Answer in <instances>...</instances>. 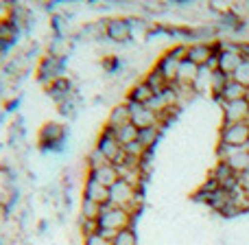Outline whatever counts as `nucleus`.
Masks as SVG:
<instances>
[{
    "label": "nucleus",
    "mask_w": 249,
    "mask_h": 245,
    "mask_svg": "<svg viewBox=\"0 0 249 245\" xmlns=\"http://www.w3.org/2000/svg\"><path fill=\"white\" fill-rule=\"evenodd\" d=\"M99 234H103L107 241H114L121 230H127L131 226V212L124 210V208H118V206H103L99 215Z\"/></svg>",
    "instance_id": "obj_1"
},
{
    "label": "nucleus",
    "mask_w": 249,
    "mask_h": 245,
    "mask_svg": "<svg viewBox=\"0 0 249 245\" xmlns=\"http://www.w3.org/2000/svg\"><path fill=\"white\" fill-rule=\"evenodd\" d=\"M138 202H140V193H138L136 186H131L129 182L118 180L116 184L109 188V206H118L124 208V210L133 212V208H138Z\"/></svg>",
    "instance_id": "obj_2"
},
{
    "label": "nucleus",
    "mask_w": 249,
    "mask_h": 245,
    "mask_svg": "<svg viewBox=\"0 0 249 245\" xmlns=\"http://www.w3.org/2000/svg\"><path fill=\"white\" fill-rule=\"evenodd\" d=\"M214 51L219 55V70L232 77L234 70L243 64V53H241V44H230V42H221L214 44Z\"/></svg>",
    "instance_id": "obj_3"
},
{
    "label": "nucleus",
    "mask_w": 249,
    "mask_h": 245,
    "mask_svg": "<svg viewBox=\"0 0 249 245\" xmlns=\"http://www.w3.org/2000/svg\"><path fill=\"white\" fill-rule=\"evenodd\" d=\"M96 147H99V151L114 164V167H116V164H121L123 160L127 158V155H124L123 145L116 140V132H114V129H109V127L103 129V133H101L99 145H96Z\"/></svg>",
    "instance_id": "obj_4"
},
{
    "label": "nucleus",
    "mask_w": 249,
    "mask_h": 245,
    "mask_svg": "<svg viewBox=\"0 0 249 245\" xmlns=\"http://www.w3.org/2000/svg\"><path fill=\"white\" fill-rule=\"evenodd\" d=\"M127 108H129V121H131L133 127H138V132H140V129L160 125V116L151 108H146V105L127 101Z\"/></svg>",
    "instance_id": "obj_5"
},
{
    "label": "nucleus",
    "mask_w": 249,
    "mask_h": 245,
    "mask_svg": "<svg viewBox=\"0 0 249 245\" xmlns=\"http://www.w3.org/2000/svg\"><path fill=\"white\" fill-rule=\"evenodd\" d=\"M249 142V123L225 125L221 129V145H230L236 149H245Z\"/></svg>",
    "instance_id": "obj_6"
},
{
    "label": "nucleus",
    "mask_w": 249,
    "mask_h": 245,
    "mask_svg": "<svg viewBox=\"0 0 249 245\" xmlns=\"http://www.w3.org/2000/svg\"><path fill=\"white\" fill-rule=\"evenodd\" d=\"M219 103L223 105L225 125L249 123V99H241V101H219Z\"/></svg>",
    "instance_id": "obj_7"
},
{
    "label": "nucleus",
    "mask_w": 249,
    "mask_h": 245,
    "mask_svg": "<svg viewBox=\"0 0 249 245\" xmlns=\"http://www.w3.org/2000/svg\"><path fill=\"white\" fill-rule=\"evenodd\" d=\"M61 75H64V59L53 57V55H46V59H44L42 66H39V79L51 86L53 81L61 79Z\"/></svg>",
    "instance_id": "obj_8"
},
{
    "label": "nucleus",
    "mask_w": 249,
    "mask_h": 245,
    "mask_svg": "<svg viewBox=\"0 0 249 245\" xmlns=\"http://www.w3.org/2000/svg\"><path fill=\"white\" fill-rule=\"evenodd\" d=\"M105 33L114 42H127L131 38V22L123 20V18H114V20L105 22Z\"/></svg>",
    "instance_id": "obj_9"
},
{
    "label": "nucleus",
    "mask_w": 249,
    "mask_h": 245,
    "mask_svg": "<svg viewBox=\"0 0 249 245\" xmlns=\"http://www.w3.org/2000/svg\"><path fill=\"white\" fill-rule=\"evenodd\" d=\"M83 199H88V202H94V204H101V206H107V202H109V188L101 186L99 182L94 180V177L88 175L86 188H83Z\"/></svg>",
    "instance_id": "obj_10"
},
{
    "label": "nucleus",
    "mask_w": 249,
    "mask_h": 245,
    "mask_svg": "<svg viewBox=\"0 0 249 245\" xmlns=\"http://www.w3.org/2000/svg\"><path fill=\"white\" fill-rule=\"evenodd\" d=\"M212 53H214V46H210L206 42H195L186 48V59L197 66H206L208 59L212 57Z\"/></svg>",
    "instance_id": "obj_11"
},
{
    "label": "nucleus",
    "mask_w": 249,
    "mask_h": 245,
    "mask_svg": "<svg viewBox=\"0 0 249 245\" xmlns=\"http://www.w3.org/2000/svg\"><path fill=\"white\" fill-rule=\"evenodd\" d=\"M184 59H177L175 55H173L171 51L168 53H164L162 57H160V61H158V66L155 68L160 70V73L164 75V79H166L168 83H175V79H177V70H179V64Z\"/></svg>",
    "instance_id": "obj_12"
},
{
    "label": "nucleus",
    "mask_w": 249,
    "mask_h": 245,
    "mask_svg": "<svg viewBox=\"0 0 249 245\" xmlns=\"http://www.w3.org/2000/svg\"><path fill=\"white\" fill-rule=\"evenodd\" d=\"M247 96H249V88L241 86L234 79H230L223 86V90L216 94V101H241V99H247Z\"/></svg>",
    "instance_id": "obj_13"
},
{
    "label": "nucleus",
    "mask_w": 249,
    "mask_h": 245,
    "mask_svg": "<svg viewBox=\"0 0 249 245\" xmlns=\"http://www.w3.org/2000/svg\"><path fill=\"white\" fill-rule=\"evenodd\" d=\"M90 177H94V180L99 182L101 186H105V188H112V186L116 184L118 180H121V175H118V169L114 167V164H105V167L96 169V171L90 173Z\"/></svg>",
    "instance_id": "obj_14"
},
{
    "label": "nucleus",
    "mask_w": 249,
    "mask_h": 245,
    "mask_svg": "<svg viewBox=\"0 0 249 245\" xmlns=\"http://www.w3.org/2000/svg\"><path fill=\"white\" fill-rule=\"evenodd\" d=\"M48 96H51L53 101H57V103H64V101H68L70 96H72V86H70L68 79H57V81H53L51 86H48Z\"/></svg>",
    "instance_id": "obj_15"
},
{
    "label": "nucleus",
    "mask_w": 249,
    "mask_h": 245,
    "mask_svg": "<svg viewBox=\"0 0 249 245\" xmlns=\"http://www.w3.org/2000/svg\"><path fill=\"white\" fill-rule=\"evenodd\" d=\"M64 140V127L57 123H48L46 127L42 129V145L48 147V149H57L59 142Z\"/></svg>",
    "instance_id": "obj_16"
},
{
    "label": "nucleus",
    "mask_w": 249,
    "mask_h": 245,
    "mask_svg": "<svg viewBox=\"0 0 249 245\" xmlns=\"http://www.w3.org/2000/svg\"><path fill=\"white\" fill-rule=\"evenodd\" d=\"M197 73H199V66L193 64V61H188V59H184L179 64V70H177L175 83L177 86H193V81L197 79Z\"/></svg>",
    "instance_id": "obj_17"
},
{
    "label": "nucleus",
    "mask_w": 249,
    "mask_h": 245,
    "mask_svg": "<svg viewBox=\"0 0 249 245\" xmlns=\"http://www.w3.org/2000/svg\"><path fill=\"white\" fill-rule=\"evenodd\" d=\"M144 83H146V86L151 88V92H153V94H162V92L166 90L168 86H171V83H168L166 79H164V75L160 73L158 68H153V70H151L149 75H146Z\"/></svg>",
    "instance_id": "obj_18"
},
{
    "label": "nucleus",
    "mask_w": 249,
    "mask_h": 245,
    "mask_svg": "<svg viewBox=\"0 0 249 245\" xmlns=\"http://www.w3.org/2000/svg\"><path fill=\"white\" fill-rule=\"evenodd\" d=\"M151 99H153V92H151V88L146 86L144 81L136 83V86L131 88V92H129V101H131V103H142V105H146Z\"/></svg>",
    "instance_id": "obj_19"
},
{
    "label": "nucleus",
    "mask_w": 249,
    "mask_h": 245,
    "mask_svg": "<svg viewBox=\"0 0 249 245\" xmlns=\"http://www.w3.org/2000/svg\"><path fill=\"white\" fill-rule=\"evenodd\" d=\"M127 123H131V121H129V108H127V103H124V105H118V108H114L112 114H109L107 127L116 132L118 127H123V125H127Z\"/></svg>",
    "instance_id": "obj_20"
},
{
    "label": "nucleus",
    "mask_w": 249,
    "mask_h": 245,
    "mask_svg": "<svg viewBox=\"0 0 249 245\" xmlns=\"http://www.w3.org/2000/svg\"><path fill=\"white\" fill-rule=\"evenodd\" d=\"M116 140L123 145V149H124V147H129V145H133V142L138 140V127H133L131 123L118 127L116 129Z\"/></svg>",
    "instance_id": "obj_21"
},
{
    "label": "nucleus",
    "mask_w": 249,
    "mask_h": 245,
    "mask_svg": "<svg viewBox=\"0 0 249 245\" xmlns=\"http://www.w3.org/2000/svg\"><path fill=\"white\" fill-rule=\"evenodd\" d=\"M158 136H160V125H155V127L140 129V132H138V142H140L144 149H149V147L153 145L155 140H158Z\"/></svg>",
    "instance_id": "obj_22"
},
{
    "label": "nucleus",
    "mask_w": 249,
    "mask_h": 245,
    "mask_svg": "<svg viewBox=\"0 0 249 245\" xmlns=\"http://www.w3.org/2000/svg\"><path fill=\"white\" fill-rule=\"evenodd\" d=\"M105 164H112V162H109V160L101 153L99 147H94V149L88 153V169H90V173L96 171V169H101V167H105Z\"/></svg>",
    "instance_id": "obj_23"
},
{
    "label": "nucleus",
    "mask_w": 249,
    "mask_h": 245,
    "mask_svg": "<svg viewBox=\"0 0 249 245\" xmlns=\"http://www.w3.org/2000/svg\"><path fill=\"white\" fill-rule=\"evenodd\" d=\"M230 79H232L230 75L221 73V70H212V75H210V88H212V92H214V94H219Z\"/></svg>",
    "instance_id": "obj_24"
},
{
    "label": "nucleus",
    "mask_w": 249,
    "mask_h": 245,
    "mask_svg": "<svg viewBox=\"0 0 249 245\" xmlns=\"http://www.w3.org/2000/svg\"><path fill=\"white\" fill-rule=\"evenodd\" d=\"M101 210H103V206H101V204H94V202L83 199V208H81V212H83L81 217H83V219H99Z\"/></svg>",
    "instance_id": "obj_25"
},
{
    "label": "nucleus",
    "mask_w": 249,
    "mask_h": 245,
    "mask_svg": "<svg viewBox=\"0 0 249 245\" xmlns=\"http://www.w3.org/2000/svg\"><path fill=\"white\" fill-rule=\"evenodd\" d=\"M112 245H138V241H136V232H133L131 228L121 230V232H118L116 237H114Z\"/></svg>",
    "instance_id": "obj_26"
},
{
    "label": "nucleus",
    "mask_w": 249,
    "mask_h": 245,
    "mask_svg": "<svg viewBox=\"0 0 249 245\" xmlns=\"http://www.w3.org/2000/svg\"><path fill=\"white\" fill-rule=\"evenodd\" d=\"M232 79H234V81H238L241 86L249 88V61H247V59H243V64L238 66L236 70H234Z\"/></svg>",
    "instance_id": "obj_27"
},
{
    "label": "nucleus",
    "mask_w": 249,
    "mask_h": 245,
    "mask_svg": "<svg viewBox=\"0 0 249 245\" xmlns=\"http://www.w3.org/2000/svg\"><path fill=\"white\" fill-rule=\"evenodd\" d=\"M81 232H83V237L96 234V232H99V221H96V219H83V217H81Z\"/></svg>",
    "instance_id": "obj_28"
},
{
    "label": "nucleus",
    "mask_w": 249,
    "mask_h": 245,
    "mask_svg": "<svg viewBox=\"0 0 249 245\" xmlns=\"http://www.w3.org/2000/svg\"><path fill=\"white\" fill-rule=\"evenodd\" d=\"M86 245H112V241H107V239L103 237V234H90V237H86Z\"/></svg>",
    "instance_id": "obj_29"
},
{
    "label": "nucleus",
    "mask_w": 249,
    "mask_h": 245,
    "mask_svg": "<svg viewBox=\"0 0 249 245\" xmlns=\"http://www.w3.org/2000/svg\"><path fill=\"white\" fill-rule=\"evenodd\" d=\"M241 53H243V57L249 61V44H241Z\"/></svg>",
    "instance_id": "obj_30"
},
{
    "label": "nucleus",
    "mask_w": 249,
    "mask_h": 245,
    "mask_svg": "<svg viewBox=\"0 0 249 245\" xmlns=\"http://www.w3.org/2000/svg\"><path fill=\"white\" fill-rule=\"evenodd\" d=\"M243 190H245V195H247V199H249V186H247V188H243Z\"/></svg>",
    "instance_id": "obj_31"
},
{
    "label": "nucleus",
    "mask_w": 249,
    "mask_h": 245,
    "mask_svg": "<svg viewBox=\"0 0 249 245\" xmlns=\"http://www.w3.org/2000/svg\"><path fill=\"white\" fill-rule=\"evenodd\" d=\"M247 99H249V96H247Z\"/></svg>",
    "instance_id": "obj_32"
}]
</instances>
